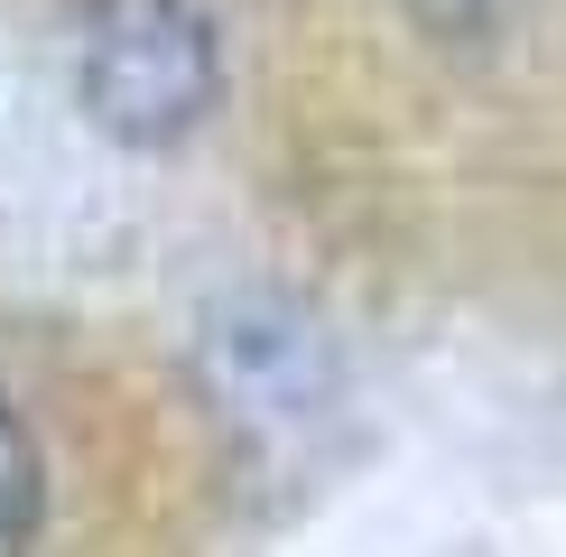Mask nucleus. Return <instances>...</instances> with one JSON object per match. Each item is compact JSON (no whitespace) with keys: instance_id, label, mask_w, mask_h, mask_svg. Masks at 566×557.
Wrapping results in <instances>:
<instances>
[{"instance_id":"f257e3e1","label":"nucleus","mask_w":566,"mask_h":557,"mask_svg":"<svg viewBox=\"0 0 566 557\" xmlns=\"http://www.w3.org/2000/svg\"><path fill=\"white\" fill-rule=\"evenodd\" d=\"M223 29L214 0H84L75 29V103L122 149H177L214 112Z\"/></svg>"},{"instance_id":"f03ea898","label":"nucleus","mask_w":566,"mask_h":557,"mask_svg":"<svg viewBox=\"0 0 566 557\" xmlns=\"http://www.w3.org/2000/svg\"><path fill=\"white\" fill-rule=\"evenodd\" d=\"M214 390L242 428H306L325 409V344L306 335V316H289L279 297L214 316Z\"/></svg>"},{"instance_id":"7ed1b4c3","label":"nucleus","mask_w":566,"mask_h":557,"mask_svg":"<svg viewBox=\"0 0 566 557\" xmlns=\"http://www.w3.org/2000/svg\"><path fill=\"white\" fill-rule=\"evenodd\" d=\"M38 529H46V464H38L29 418H19L10 390H0V557H29Z\"/></svg>"},{"instance_id":"20e7f679","label":"nucleus","mask_w":566,"mask_h":557,"mask_svg":"<svg viewBox=\"0 0 566 557\" xmlns=\"http://www.w3.org/2000/svg\"><path fill=\"white\" fill-rule=\"evenodd\" d=\"M399 10H409L428 38H446V46H483V38L511 29V10H521V0H399Z\"/></svg>"}]
</instances>
